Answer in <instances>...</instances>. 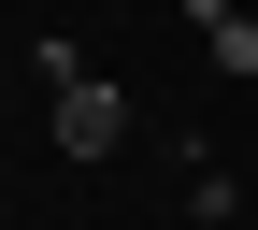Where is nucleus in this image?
<instances>
[{
    "instance_id": "nucleus-1",
    "label": "nucleus",
    "mask_w": 258,
    "mask_h": 230,
    "mask_svg": "<svg viewBox=\"0 0 258 230\" xmlns=\"http://www.w3.org/2000/svg\"><path fill=\"white\" fill-rule=\"evenodd\" d=\"M29 72L57 86V158H115V144H129V101L86 72V43H72V29H43V43H29Z\"/></svg>"
},
{
    "instance_id": "nucleus-2",
    "label": "nucleus",
    "mask_w": 258,
    "mask_h": 230,
    "mask_svg": "<svg viewBox=\"0 0 258 230\" xmlns=\"http://www.w3.org/2000/svg\"><path fill=\"white\" fill-rule=\"evenodd\" d=\"M186 29H201L230 72H258V15H244V0H186Z\"/></svg>"
}]
</instances>
